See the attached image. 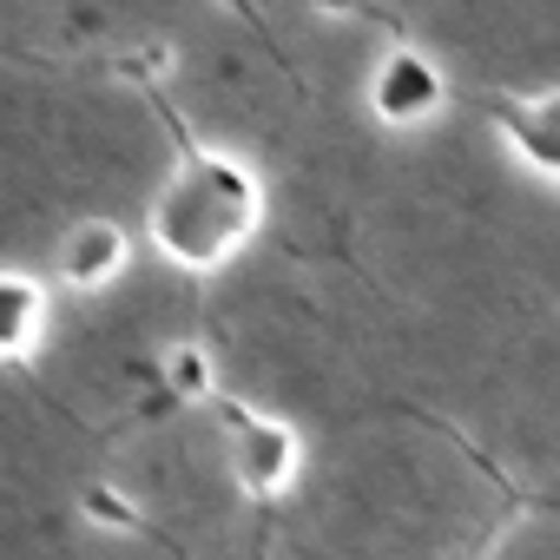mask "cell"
<instances>
[{
    "label": "cell",
    "instance_id": "1",
    "mask_svg": "<svg viewBox=\"0 0 560 560\" xmlns=\"http://www.w3.org/2000/svg\"><path fill=\"white\" fill-rule=\"evenodd\" d=\"M257 224H264V185H257V172H250L244 159H231V152L191 145V152L172 165L165 191L152 198V244H159L165 264H178V270H191V277L224 270V264L250 244Z\"/></svg>",
    "mask_w": 560,
    "mask_h": 560
},
{
    "label": "cell",
    "instance_id": "2",
    "mask_svg": "<svg viewBox=\"0 0 560 560\" xmlns=\"http://www.w3.org/2000/svg\"><path fill=\"white\" fill-rule=\"evenodd\" d=\"M224 429H231V468H237V488L250 501H277V494H291L298 468H304V435L291 422H277V416H257L244 402H218Z\"/></svg>",
    "mask_w": 560,
    "mask_h": 560
},
{
    "label": "cell",
    "instance_id": "3",
    "mask_svg": "<svg viewBox=\"0 0 560 560\" xmlns=\"http://www.w3.org/2000/svg\"><path fill=\"white\" fill-rule=\"evenodd\" d=\"M448 106V80L442 67L422 54V47H389L370 73V113L389 126V132H416L429 126L435 113Z\"/></svg>",
    "mask_w": 560,
    "mask_h": 560
},
{
    "label": "cell",
    "instance_id": "4",
    "mask_svg": "<svg viewBox=\"0 0 560 560\" xmlns=\"http://www.w3.org/2000/svg\"><path fill=\"white\" fill-rule=\"evenodd\" d=\"M488 113H494V132L508 139V152H514L534 178L560 185V86L501 93V100H488Z\"/></svg>",
    "mask_w": 560,
    "mask_h": 560
},
{
    "label": "cell",
    "instance_id": "5",
    "mask_svg": "<svg viewBox=\"0 0 560 560\" xmlns=\"http://www.w3.org/2000/svg\"><path fill=\"white\" fill-rule=\"evenodd\" d=\"M126 264H132V237H126L113 218H86V224H73V231H67L54 277H60V291L93 298V291H106V284H113Z\"/></svg>",
    "mask_w": 560,
    "mask_h": 560
},
{
    "label": "cell",
    "instance_id": "6",
    "mask_svg": "<svg viewBox=\"0 0 560 560\" xmlns=\"http://www.w3.org/2000/svg\"><path fill=\"white\" fill-rule=\"evenodd\" d=\"M47 330V284L27 270H0V357L27 363Z\"/></svg>",
    "mask_w": 560,
    "mask_h": 560
},
{
    "label": "cell",
    "instance_id": "7",
    "mask_svg": "<svg viewBox=\"0 0 560 560\" xmlns=\"http://www.w3.org/2000/svg\"><path fill=\"white\" fill-rule=\"evenodd\" d=\"M165 383L178 402H211V357L205 343H172L165 350Z\"/></svg>",
    "mask_w": 560,
    "mask_h": 560
},
{
    "label": "cell",
    "instance_id": "8",
    "mask_svg": "<svg viewBox=\"0 0 560 560\" xmlns=\"http://www.w3.org/2000/svg\"><path fill=\"white\" fill-rule=\"evenodd\" d=\"M80 514L93 521V527H113V534H139V508L113 488V481H93L86 494H80Z\"/></svg>",
    "mask_w": 560,
    "mask_h": 560
},
{
    "label": "cell",
    "instance_id": "9",
    "mask_svg": "<svg viewBox=\"0 0 560 560\" xmlns=\"http://www.w3.org/2000/svg\"><path fill=\"white\" fill-rule=\"evenodd\" d=\"M165 67H172V54H165V47H145L139 60H126V73H165Z\"/></svg>",
    "mask_w": 560,
    "mask_h": 560
}]
</instances>
